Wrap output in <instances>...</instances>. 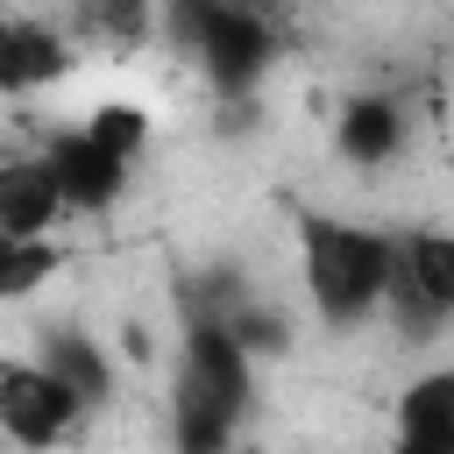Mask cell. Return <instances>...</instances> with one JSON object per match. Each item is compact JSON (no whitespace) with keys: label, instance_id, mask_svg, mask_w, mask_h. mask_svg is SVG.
I'll return each mask as SVG.
<instances>
[{"label":"cell","instance_id":"6da1fadb","mask_svg":"<svg viewBox=\"0 0 454 454\" xmlns=\"http://www.w3.org/2000/svg\"><path fill=\"white\" fill-rule=\"evenodd\" d=\"M298 255H305V291H312L326 326H362L397 291V241L376 234V227L305 213L298 220Z\"/></svg>","mask_w":454,"mask_h":454},{"label":"cell","instance_id":"7a4b0ae2","mask_svg":"<svg viewBox=\"0 0 454 454\" xmlns=\"http://www.w3.org/2000/svg\"><path fill=\"white\" fill-rule=\"evenodd\" d=\"M92 404L50 369V362H0V433L28 454H50L78 433Z\"/></svg>","mask_w":454,"mask_h":454},{"label":"cell","instance_id":"3957f363","mask_svg":"<svg viewBox=\"0 0 454 454\" xmlns=\"http://www.w3.org/2000/svg\"><path fill=\"white\" fill-rule=\"evenodd\" d=\"M192 43H199L206 71H213L227 92H241V85H255V78L270 71V28H262L248 7H234V0H206V7L192 14Z\"/></svg>","mask_w":454,"mask_h":454},{"label":"cell","instance_id":"277c9868","mask_svg":"<svg viewBox=\"0 0 454 454\" xmlns=\"http://www.w3.org/2000/svg\"><path fill=\"white\" fill-rule=\"evenodd\" d=\"M43 163H50V177H57V199H64V213H106V206L128 192V163H121L114 149H99L85 128H64V135H50Z\"/></svg>","mask_w":454,"mask_h":454},{"label":"cell","instance_id":"5b68a950","mask_svg":"<svg viewBox=\"0 0 454 454\" xmlns=\"http://www.w3.org/2000/svg\"><path fill=\"white\" fill-rule=\"evenodd\" d=\"M419 319H447L454 312V227H419L397 241V291Z\"/></svg>","mask_w":454,"mask_h":454},{"label":"cell","instance_id":"8992f818","mask_svg":"<svg viewBox=\"0 0 454 454\" xmlns=\"http://www.w3.org/2000/svg\"><path fill=\"white\" fill-rule=\"evenodd\" d=\"M64 220V199H57V177L43 156H0V234H21V241H43L57 234Z\"/></svg>","mask_w":454,"mask_h":454},{"label":"cell","instance_id":"52a82bcc","mask_svg":"<svg viewBox=\"0 0 454 454\" xmlns=\"http://www.w3.org/2000/svg\"><path fill=\"white\" fill-rule=\"evenodd\" d=\"M333 149H340L355 170H383V163L404 149V114H397V99H383V92L348 99L340 121H333Z\"/></svg>","mask_w":454,"mask_h":454},{"label":"cell","instance_id":"ba28073f","mask_svg":"<svg viewBox=\"0 0 454 454\" xmlns=\"http://www.w3.org/2000/svg\"><path fill=\"white\" fill-rule=\"evenodd\" d=\"M64 71H71V57H64V43L50 28L0 21V92H35V85H50Z\"/></svg>","mask_w":454,"mask_h":454},{"label":"cell","instance_id":"9c48e42d","mask_svg":"<svg viewBox=\"0 0 454 454\" xmlns=\"http://www.w3.org/2000/svg\"><path fill=\"white\" fill-rule=\"evenodd\" d=\"M234 419H241V411H227L220 397H206L199 383L177 376L170 426H177V447H184V454H227V447H234Z\"/></svg>","mask_w":454,"mask_h":454},{"label":"cell","instance_id":"30bf717a","mask_svg":"<svg viewBox=\"0 0 454 454\" xmlns=\"http://www.w3.org/2000/svg\"><path fill=\"white\" fill-rule=\"evenodd\" d=\"M57 270H64V248H57V234H43V241L0 234V305H14V298H35V291H43Z\"/></svg>","mask_w":454,"mask_h":454},{"label":"cell","instance_id":"8fae6325","mask_svg":"<svg viewBox=\"0 0 454 454\" xmlns=\"http://www.w3.org/2000/svg\"><path fill=\"white\" fill-rule=\"evenodd\" d=\"M78 128H85L99 149H114L121 163H135V156L149 149V114H142L135 99H99V106H92Z\"/></svg>","mask_w":454,"mask_h":454},{"label":"cell","instance_id":"7c38bea8","mask_svg":"<svg viewBox=\"0 0 454 454\" xmlns=\"http://www.w3.org/2000/svg\"><path fill=\"white\" fill-rule=\"evenodd\" d=\"M43 362H50V369H57V376H64V383L85 397V404H99V397L114 390V376H106V362H99V348H92L85 333H57Z\"/></svg>","mask_w":454,"mask_h":454},{"label":"cell","instance_id":"4fadbf2b","mask_svg":"<svg viewBox=\"0 0 454 454\" xmlns=\"http://www.w3.org/2000/svg\"><path fill=\"white\" fill-rule=\"evenodd\" d=\"M390 426H454V369H426L397 390V419Z\"/></svg>","mask_w":454,"mask_h":454},{"label":"cell","instance_id":"5bb4252c","mask_svg":"<svg viewBox=\"0 0 454 454\" xmlns=\"http://www.w3.org/2000/svg\"><path fill=\"white\" fill-rule=\"evenodd\" d=\"M390 454H454V426H390Z\"/></svg>","mask_w":454,"mask_h":454}]
</instances>
